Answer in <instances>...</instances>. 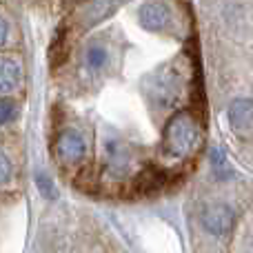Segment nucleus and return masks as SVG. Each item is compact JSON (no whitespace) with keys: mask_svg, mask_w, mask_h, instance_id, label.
Segmentation results:
<instances>
[{"mask_svg":"<svg viewBox=\"0 0 253 253\" xmlns=\"http://www.w3.org/2000/svg\"><path fill=\"white\" fill-rule=\"evenodd\" d=\"M200 142H202V131L198 120L189 111H180L167 125L165 138H162V149L175 158H184L191 156L200 147Z\"/></svg>","mask_w":253,"mask_h":253,"instance_id":"nucleus-1","label":"nucleus"},{"mask_svg":"<svg viewBox=\"0 0 253 253\" xmlns=\"http://www.w3.org/2000/svg\"><path fill=\"white\" fill-rule=\"evenodd\" d=\"M56 156L65 165H76L87 156V140L80 131L65 129L56 140Z\"/></svg>","mask_w":253,"mask_h":253,"instance_id":"nucleus-2","label":"nucleus"},{"mask_svg":"<svg viewBox=\"0 0 253 253\" xmlns=\"http://www.w3.org/2000/svg\"><path fill=\"white\" fill-rule=\"evenodd\" d=\"M180 87H182V76H180L178 65L165 67V69L158 71L156 83H153V91H156L160 105H169V102H173L180 93Z\"/></svg>","mask_w":253,"mask_h":253,"instance_id":"nucleus-3","label":"nucleus"},{"mask_svg":"<svg viewBox=\"0 0 253 253\" xmlns=\"http://www.w3.org/2000/svg\"><path fill=\"white\" fill-rule=\"evenodd\" d=\"M126 0H89L84 4V9L80 11L78 18V27L80 29H89V27L98 25L100 20L109 18L120 4H125Z\"/></svg>","mask_w":253,"mask_h":253,"instance_id":"nucleus-4","label":"nucleus"},{"mask_svg":"<svg viewBox=\"0 0 253 253\" xmlns=\"http://www.w3.org/2000/svg\"><path fill=\"white\" fill-rule=\"evenodd\" d=\"M138 20L144 29L149 31H160L169 25L171 20V13H169V7L160 0H151V2H144L138 11Z\"/></svg>","mask_w":253,"mask_h":253,"instance_id":"nucleus-5","label":"nucleus"},{"mask_svg":"<svg viewBox=\"0 0 253 253\" xmlns=\"http://www.w3.org/2000/svg\"><path fill=\"white\" fill-rule=\"evenodd\" d=\"M202 222H205L207 231H211L213 236H222L233 224V211L224 205H211L202 213Z\"/></svg>","mask_w":253,"mask_h":253,"instance_id":"nucleus-6","label":"nucleus"},{"mask_svg":"<svg viewBox=\"0 0 253 253\" xmlns=\"http://www.w3.org/2000/svg\"><path fill=\"white\" fill-rule=\"evenodd\" d=\"M131 167V151L123 140L107 142V171L114 175H123Z\"/></svg>","mask_w":253,"mask_h":253,"instance_id":"nucleus-7","label":"nucleus"},{"mask_svg":"<svg viewBox=\"0 0 253 253\" xmlns=\"http://www.w3.org/2000/svg\"><path fill=\"white\" fill-rule=\"evenodd\" d=\"M22 83V67L9 56H0V93H9Z\"/></svg>","mask_w":253,"mask_h":253,"instance_id":"nucleus-8","label":"nucleus"},{"mask_svg":"<svg viewBox=\"0 0 253 253\" xmlns=\"http://www.w3.org/2000/svg\"><path fill=\"white\" fill-rule=\"evenodd\" d=\"M229 123L238 131L247 129L253 123V100H247V98L233 100L231 107H229Z\"/></svg>","mask_w":253,"mask_h":253,"instance_id":"nucleus-9","label":"nucleus"},{"mask_svg":"<svg viewBox=\"0 0 253 253\" xmlns=\"http://www.w3.org/2000/svg\"><path fill=\"white\" fill-rule=\"evenodd\" d=\"M167 182V175L162 173L160 169H144L140 171L138 180H135V189H140V191H153V189H160L165 187Z\"/></svg>","mask_w":253,"mask_h":253,"instance_id":"nucleus-10","label":"nucleus"},{"mask_svg":"<svg viewBox=\"0 0 253 253\" xmlns=\"http://www.w3.org/2000/svg\"><path fill=\"white\" fill-rule=\"evenodd\" d=\"M107 49L102 47V44H91V47L84 51V62H87L89 69L93 71H100L102 67L107 65Z\"/></svg>","mask_w":253,"mask_h":253,"instance_id":"nucleus-11","label":"nucleus"},{"mask_svg":"<svg viewBox=\"0 0 253 253\" xmlns=\"http://www.w3.org/2000/svg\"><path fill=\"white\" fill-rule=\"evenodd\" d=\"M67 53H69V40H67V29H62L60 34L56 36V40H53L49 58H51L53 65H60V62H65Z\"/></svg>","mask_w":253,"mask_h":253,"instance_id":"nucleus-12","label":"nucleus"},{"mask_svg":"<svg viewBox=\"0 0 253 253\" xmlns=\"http://www.w3.org/2000/svg\"><path fill=\"white\" fill-rule=\"evenodd\" d=\"M18 114V105L11 98H0V126L7 125L9 120H13Z\"/></svg>","mask_w":253,"mask_h":253,"instance_id":"nucleus-13","label":"nucleus"},{"mask_svg":"<svg viewBox=\"0 0 253 253\" xmlns=\"http://www.w3.org/2000/svg\"><path fill=\"white\" fill-rule=\"evenodd\" d=\"M36 182H38V187H40V191H42V196H44V198L53 200V198L58 196L56 189H53V182H51V180H49L44 173H38V175H36Z\"/></svg>","mask_w":253,"mask_h":253,"instance_id":"nucleus-14","label":"nucleus"},{"mask_svg":"<svg viewBox=\"0 0 253 253\" xmlns=\"http://www.w3.org/2000/svg\"><path fill=\"white\" fill-rule=\"evenodd\" d=\"M11 178V160L4 153H0V184H4Z\"/></svg>","mask_w":253,"mask_h":253,"instance_id":"nucleus-15","label":"nucleus"},{"mask_svg":"<svg viewBox=\"0 0 253 253\" xmlns=\"http://www.w3.org/2000/svg\"><path fill=\"white\" fill-rule=\"evenodd\" d=\"M211 160H213V165L218 167V169H222L224 167V153L220 151V149H213V151H211Z\"/></svg>","mask_w":253,"mask_h":253,"instance_id":"nucleus-16","label":"nucleus"},{"mask_svg":"<svg viewBox=\"0 0 253 253\" xmlns=\"http://www.w3.org/2000/svg\"><path fill=\"white\" fill-rule=\"evenodd\" d=\"M7 36H9V25H7V20L0 16V47L7 42Z\"/></svg>","mask_w":253,"mask_h":253,"instance_id":"nucleus-17","label":"nucleus"}]
</instances>
